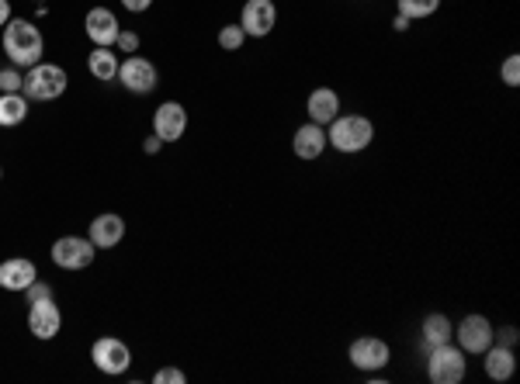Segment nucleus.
I'll return each instance as SVG.
<instances>
[{
    "instance_id": "nucleus-9",
    "label": "nucleus",
    "mask_w": 520,
    "mask_h": 384,
    "mask_svg": "<svg viewBox=\"0 0 520 384\" xmlns=\"http://www.w3.org/2000/svg\"><path fill=\"white\" fill-rule=\"evenodd\" d=\"M28 329L39 336V339H56L59 329H63V315H59V305L52 298H39L28 308Z\"/></svg>"
},
{
    "instance_id": "nucleus-2",
    "label": "nucleus",
    "mask_w": 520,
    "mask_h": 384,
    "mask_svg": "<svg viewBox=\"0 0 520 384\" xmlns=\"http://www.w3.org/2000/svg\"><path fill=\"white\" fill-rule=\"evenodd\" d=\"M371 139H375V125L364 115H337L326 132V142H334L337 153H361L371 146Z\"/></svg>"
},
{
    "instance_id": "nucleus-12",
    "label": "nucleus",
    "mask_w": 520,
    "mask_h": 384,
    "mask_svg": "<svg viewBox=\"0 0 520 384\" xmlns=\"http://www.w3.org/2000/svg\"><path fill=\"white\" fill-rule=\"evenodd\" d=\"M118 80L126 83V90L132 94H150L156 87V66L143 55H129L122 66H118Z\"/></svg>"
},
{
    "instance_id": "nucleus-8",
    "label": "nucleus",
    "mask_w": 520,
    "mask_h": 384,
    "mask_svg": "<svg viewBox=\"0 0 520 384\" xmlns=\"http://www.w3.org/2000/svg\"><path fill=\"white\" fill-rule=\"evenodd\" d=\"M455 339L465 354H486L493 346V326L486 315H468L462 319V326L455 329Z\"/></svg>"
},
{
    "instance_id": "nucleus-1",
    "label": "nucleus",
    "mask_w": 520,
    "mask_h": 384,
    "mask_svg": "<svg viewBox=\"0 0 520 384\" xmlns=\"http://www.w3.org/2000/svg\"><path fill=\"white\" fill-rule=\"evenodd\" d=\"M42 49H46L42 31L31 25V21H25V18H11V21L4 25V52L11 55L14 66H35V63L42 59Z\"/></svg>"
},
{
    "instance_id": "nucleus-13",
    "label": "nucleus",
    "mask_w": 520,
    "mask_h": 384,
    "mask_svg": "<svg viewBox=\"0 0 520 384\" xmlns=\"http://www.w3.org/2000/svg\"><path fill=\"white\" fill-rule=\"evenodd\" d=\"M83 28H87V38H91L94 46H104V49H111V46L118 42V31H122V28H118V18H115L108 7H91Z\"/></svg>"
},
{
    "instance_id": "nucleus-5",
    "label": "nucleus",
    "mask_w": 520,
    "mask_h": 384,
    "mask_svg": "<svg viewBox=\"0 0 520 384\" xmlns=\"http://www.w3.org/2000/svg\"><path fill=\"white\" fill-rule=\"evenodd\" d=\"M98 246L91 239H80V235H63L52 243V263L63 267V270H83L94 263Z\"/></svg>"
},
{
    "instance_id": "nucleus-3",
    "label": "nucleus",
    "mask_w": 520,
    "mask_h": 384,
    "mask_svg": "<svg viewBox=\"0 0 520 384\" xmlns=\"http://www.w3.org/2000/svg\"><path fill=\"white\" fill-rule=\"evenodd\" d=\"M430 360H427V378L434 384H458L465 381V350L462 346H451V343H441V346H430L427 350Z\"/></svg>"
},
{
    "instance_id": "nucleus-14",
    "label": "nucleus",
    "mask_w": 520,
    "mask_h": 384,
    "mask_svg": "<svg viewBox=\"0 0 520 384\" xmlns=\"http://www.w3.org/2000/svg\"><path fill=\"white\" fill-rule=\"evenodd\" d=\"M35 277H39V270L25 256H11V260L0 263V287L4 291H28V284Z\"/></svg>"
},
{
    "instance_id": "nucleus-28",
    "label": "nucleus",
    "mask_w": 520,
    "mask_h": 384,
    "mask_svg": "<svg viewBox=\"0 0 520 384\" xmlns=\"http://www.w3.org/2000/svg\"><path fill=\"white\" fill-rule=\"evenodd\" d=\"M115 46L132 55V52L139 49V35H135V31H118V42H115Z\"/></svg>"
},
{
    "instance_id": "nucleus-7",
    "label": "nucleus",
    "mask_w": 520,
    "mask_h": 384,
    "mask_svg": "<svg viewBox=\"0 0 520 384\" xmlns=\"http://www.w3.org/2000/svg\"><path fill=\"white\" fill-rule=\"evenodd\" d=\"M392 360V350L386 339H378V336H361V339H354L351 343V363L358 367V371H382L386 363Z\"/></svg>"
},
{
    "instance_id": "nucleus-21",
    "label": "nucleus",
    "mask_w": 520,
    "mask_h": 384,
    "mask_svg": "<svg viewBox=\"0 0 520 384\" xmlns=\"http://www.w3.org/2000/svg\"><path fill=\"white\" fill-rule=\"evenodd\" d=\"M28 118V101L22 94H0V125L14 128Z\"/></svg>"
},
{
    "instance_id": "nucleus-16",
    "label": "nucleus",
    "mask_w": 520,
    "mask_h": 384,
    "mask_svg": "<svg viewBox=\"0 0 520 384\" xmlns=\"http://www.w3.org/2000/svg\"><path fill=\"white\" fill-rule=\"evenodd\" d=\"M291 149L299 159H319L323 149H326V132L323 125H316V122H306V125L295 128V139H291Z\"/></svg>"
},
{
    "instance_id": "nucleus-15",
    "label": "nucleus",
    "mask_w": 520,
    "mask_h": 384,
    "mask_svg": "<svg viewBox=\"0 0 520 384\" xmlns=\"http://www.w3.org/2000/svg\"><path fill=\"white\" fill-rule=\"evenodd\" d=\"M122 235H126V222H122V215L104 211V215H98V218L91 222V235H87V239H91L98 250H111V246L122 243Z\"/></svg>"
},
{
    "instance_id": "nucleus-24",
    "label": "nucleus",
    "mask_w": 520,
    "mask_h": 384,
    "mask_svg": "<svg viewBox=\"0 0 520 384\" xmlns=\"http://www.w3.org/2000/svg\"><path fill=\"white\" fill-rule=\"evenodd\" d=\"M243 38H247V31L239 25H226L222 31H219V46L222 49H230V52H236L239 46H243Z\"/></svg>"
},
{
    "instance_id": "nucleus-11",
    "label": "nucleus",
    "mask_w": 520,
    "mask_h": 384,
    "mask_svg": "<svg viewBox=\"0 0 520 384\" xmlns=\"http://www.w3.org/2000/svg\"><path fill=\"white\" fill-rule=\"evenodd\" d=\"M274 21H278L274 0H247V4H243V21H239V28H243L247 35L264 38V35H271Z\"/></svg>"
},
{
    "instance_id": "nucleus-32",
    "label": "nucleus",
    "mask_w": 520,
    "mask_h": 384,
    "mask_svg": "<svg viewBox=\"0 0 520 384\" xmlns=\"http://www.w3.org/2000/svg\"><path fill=\"white\" fill-rule=\"evenodd\" d=\"M160 146H163V142H160L156 135H150V139L143 142V149H146V153H150V156H153V153H160Z\"/></svg>"
},
{
    "instance_id": "nucleus-18",
    "label": "nucleus",
    "mask_w": 520,
    "mask_h": 384,
    "mask_svg": "<svg viewBox=\"0 0 520 384\" xmlns=\"http://www.w3.org/2000/svg\"><path fill=\"white\" fill-rule=\"evenodd\" d=\"M514 367H517L514 346H499V343H493V346L486 350V374H490L493 381H507V378L514 374Z\"/></svg>"
},
{
    "instance_id": "nucleus-17",
    "label": "nucleus",
    "mask_w": 520,
    "mask_h": 384,
    "mask_svg": "<svg viewBox=\"0 0 520 384\" xmlns=\"http://www.w3.org/2000/svg\"><path fill=\"white\" fill-rule=\"evenodd\" d=\"M309 122H316V125H330L334 118L340 115V98L334 87H316L309 94Z\"/></svg>"
},
{
    "instance_id": "nucleus-10",
    "label": "nucleus",
    "mask_w": 520,
    "mask_h": 384,
    "mask_svg": "<svg viewBox=\"0 0 520 384\" xmlns=\"http://www.w3.org/2000/svg\"><path fill=\"white\" fill-rule=\"evenodd\" d=\"M187 128V111L178 101H163L153 115V135L160 142H178Z\"/></svg>"
},
{
    "instance_id": "nucleus-30",
    "label": "nucleus",
    "mask_w": 520,
    "mask_h": 384,
    "mask_svg": "<svg viewBox=\"0 0 520 384\" xmlns=\"http://www.w3.org/2000/svg\"><path fill=\"white\" fill-rule=\"evenodd\" d=\"M122 4H126L129 11H135V14H139V11H150V4H153V0H122Z\"/></svg>"
},
{
    "instance_id": "nucleus-26",
    "label": "nucleus",
    "mask_w": 520,
    "mask_h": 384,
    "mask_svg": "<svg viewBox=\"0 0 520 384\" xmlns=\"http://www.w3.org/2000/svg\"><path fill=\"white\" fill-rule=\"evenodd\" d=\"M156 384H184L187 378H184V371H178V367H163V371H156Z\"/></svg>"
},
{
    "instance_id": "nucleus-20",
    "label": "nucleus",
    "mask_w": 520,
    "mask_h": 384,
    "mask_svg": "<svg viewBox=\"0 0 520 384\" xmlns=\"http://www.w3.org/2000/svg\"><path fill=\"white\" fill-rule=\"evenodd\" d=\"M118 66H122V63H118V55H115L111 49H104V46H98V49L87 55V70H91V77L104 80V83L118 77Z\"/></svg>"
},
{
    "instance_id": "nucleus-29",
    "label": "nucleus",
    "mask_w": 520,
    "mask_h": 384,
    "mask_svg": "<svg viewBox=\"0 0 520 384\" xmlns=\"http://www.w3.org/2000/svg\"><path fill=\"white\" fill-rule=\"evenodd\" d=\"M493 343H499V346H514V343H517V329H514V326H503L499 333H493Z\"/></svg>"
},
{
    "instance_id": "nucleus-34",
    "label": "nucleus",
    "mask_w": 520,
    "mask_h": 384,
    "mask_svg": "<svg viewBox=\"0 0 520 384\" xmlns=\"http://www.w3.org/2000/svg\"><path fill=\"white\" fill-rule=\"evenodd\" d=\"M0 177H4V170H0Z\"/></svg>"
},
{
    "instance_id": "nucleus-27",
    "label": "nucleus",
    "mask_w": 520,
    "mask_h": 384,
    "mask_svg": "<svg viewBox=\"0 0 520 384\" xmlns=\"http://www.w3.org/2000/svg\"><path fill=\"white\" fill-rule=\"evenodd\" d=\"M39 298H52V287L35 277V281L28 284V305H31V302H39Z\"/></svg>"
},
{
    "instance_id": "nucleus-33",
    "label": "nucleus",
    "mask_w": 520,
    "mask_h": 384,
    "mask_svg": "<svg viewBox=\"0 0 520 384\" xmlns=\"http://www.w3.org/2000/svg\"><path fill=\"white\" fill-rule=\"evenodd\" d=\"M406 28H410V18L399 14V18H395V31H406Z\"/></svg>"
},
{
    "instance_id": "nucleus-23",
    "label": "nucleus",
    "mask_w": 520,
    "mask_h": 384,
    "mask_svg": "<svg viewBox=\"0 0 520 384\" xmlns=\"http://www.w3.org/2000/svg\"><path fill=\"white\" fill-rule=\"evenodd\" d=\"M499 80H503L507 87H517L520 83V55L517 52H510V55L503 59V66H499Z\"/></svg>"
},
{
    "instance_id": "nucleus-31",
    "label": "nucleus",
    "mask_w": 520,
    "mask_h": 384,
    "mask_svg": "<svg viewBox=\"0 0 520 384\" xmlns=\"http://www.w3.org/2000/svg\"><path fill=\"white\" fill-rule=\"evenodd\" d=\"M11 21V0H0V28Z\"/></svg>"
},
{
    "instance_id": "nucleus-6",
    "label": "nucleus",
    "mask_w": 520,
    "mask_h": 384,
    "mask_svg": "<svg viewBox=\"0 0 520 384\" xmlns=\"http://www.w3.org/2000/svg\"><path fill=\"white\" fill-rule=\"evenodd\" d=\"M91 360H94V367L104 371V374H126L129 363H132V354L122 339H115V336H101V339L91 346Z\"/></svg>"
},
{
    "instance_id": "nucleus-25",
    "label": "nucleus",
    "mask_w": 520,
    "mask_h": 384,
    "mask_svg": "<svg viewBox=\"0 0 520 384\" xmlns=\"http://www.w3.org/2000/svg\"><path fill=\"white\" fill-rule=\"evenodd\" d=\"M25 87V77L18 73V66H11V70H0V90L4 94H18Z\"/></svg>"
},
{
    "instance_id": "nucleus-22",
    "label": "nucleus",
    "mask_w": 520,
    "mask_h": 384,
    "mask_svg": "<svg viewBox=\"0 0 520 384\" xmlns=\"http://www.w3.org/2000/svg\"><path fill=\"white\" fill-rule=\"evenodd\" d=\"M395 4H399V14H403V18H410V21L430 18V14L441 7V0H395Z\"/></svg>"
},
{
    "instance_id": "nucleus-4",
    "label": "nucleus",
    "mask_w": 520,
    "mask_h": 384,
    "mask_svg": "<svg viewBox=\"0 0 520 384\" xmlns=\"http://www.w3.org/2000/svg\"><path fill=\"white\" fill-rule=\"evenodd\" d=\"M66 70L56 63H35L25 77V94L31 101H56L66 94Z\"/></svg>"
},
{
    "instance_id": "nucleus-19",
    "label": "nucleus",
    "mask_w": 520,
    "mask_h": 384,
    "mask_svg": "<svg viewBox=\"0 0 520 384\" xmlns=\"http://www.w3.org/2000/svg\"><path fill=\"white\" fill-rule=\"evenodd\" d=\"M451 339H455V326H451V319H447V315L434 311V315H427V319H423V350L441 346V343H451Z\"/></svg>"
}]
</instances>
